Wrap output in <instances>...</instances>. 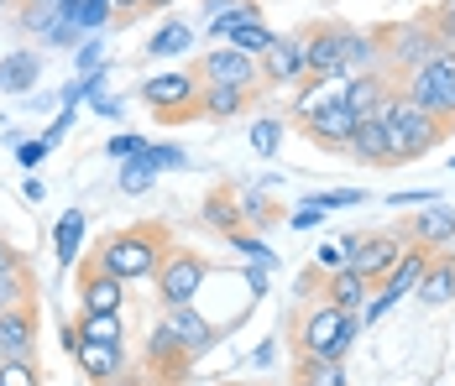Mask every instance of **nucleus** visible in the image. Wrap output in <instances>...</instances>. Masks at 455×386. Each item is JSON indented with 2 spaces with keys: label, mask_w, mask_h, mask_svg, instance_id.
I'll list each match as a JSON object with an SVG mask.
<instances>
[{
  "label": "nucleus",
  "mask_w": 455,
  "mask_h": 386,
  "mask_svg": "<svg viewBox=\"0 0 455 386\" xmlns=\"http://www.w3.org/2000/svg\"><path fill=\"white\" fill-rule=\"evenodd\" d=\"M0 386H43L37 360H0Z\"/></svg>",
  "instance_id": "72a5a7b5"
},
{
  "label": "nucleus",
  "mask_w": 455,
  "mask_h": 386,
  "mask_svg": "<svg viewBox=\"0 0 455 386\" xmlns=\"http://www.w3.org/2000/svg\"><path fill=\"white\" fill-rule=\"evenodd\" d=\"M356 335H362V313L319 303L315 313L304 319V329H299V355H309V360H346V350L356 344Z\"/></svg>",
  "instance_id": "39448f33"
},
{
  "label": "nucleus",
  "mask_w": 455,
  "mask_h": 386,
  "mask_svg": "<svg viewBox=\"0 0 455 386\" xmlns=\"http://www.w3.org/2000/svg\"><path fill=\"white\" fill-rule=\"evenodd\" d=\"M141 105L163 121V126H183V121H199V74L194 68H173V74H152V79H141Z\"/></svg>",
  "instance_id": "20e7f679"
},
{
  "label": "nucleus",
  "mask_w": 455,
  "mask_h": 386,
  "mask_svg": "<svg viewBox=\"0 0 455 386\" xmlns=\"http://www.w3.org/2000/svg\"><path fill=\"white\" fill-rule=\"evenodd\" d=\"M309 204H315V209H351V204H362V193H356V188H340V193H315Z\"/></svg>",
  "instance_id": "4c0bfd02"
},
{
  "label": "nucleus",
  "mask_w": 455,
  "mask_h": 386,
  "mask_svg": "<svg viewBox=\"0 0 455 386\" xmlns=\"http://www.w3.org/2000/svg\"><path fill=\"white\" fill-rule=\"evenodd\" d=\"M210 32L226 37L230 47H241V52H251V58H262V52L277 43V32L262 27V16H251V21H230V27H210Z\"/></svg>",
  "instance_id": "b1692460"
},
{
  "label": "nucleus",
  "mask_w": 455,
  "mask_h": 386,
  "mask_svg": "<svg viewBox=\"0 0 455 386\" xmlns=\"http://www.w3.org/2000/svg\"><path fill=\"white\" fill-rule=\"evenodd\" d=\"M277 146H283V121H257L251 126V152L257 157H273Z\"/></svg>",
  "instance_id": "f704fd0d"
},
{
  "label": "nucleus",
  "mask_w": 455,
  "mask_h": 386,
  "mask_svg": "<svg viewBox=\"0 0 455 386\" xmlns=\"http://www.w3.org/2000/svg\"><path fill=\"white\" fill-rule=\"evenodd\" d=\"M393 94V79L387 74H362V79H351V89H346V105L356 110V115H377V105Z\"/></svg>",
  "instance_id": "a878e982"
},
{
  "label": "nucleus",
  "mask_w": 455,
  "mask_h": 386,
  "mask_svg": "<svg viewBox=\"0 0 455 386\" xmlns=\"http://www.w3.org/2000/svg\"><path fill=\"white\" fill-rule=\"evenodd\" d=\"M27 5H58V0H27Z\"/></svg>",
  "instance_id": "de8ad7c7"
},
{
  "label": "nucleus",
  "mask_w": 455,
  "mask_h": 386,
  "mask_svg": "<svg viewBox=\"0 0 455 386\" xmlns=\"http://www.w3.org/2000/svg\"><path fill=\"white\" fill-rule=\"evenodd\" d=\"M409 240L424 246V251H445V246H455V209L451 204H429V209L409 225Z\"/></svg>",
  "instance_id": "aec40b11"
},
{
  "label": "nucleus",
  "mask_w": 455,
  "mask_h": 386,
  "mask_svg": "<svg viewBox=\"0 0 455 386\" xmlns=\"http://www.w3.org/2000/svg\"><path fill=\"white\" fill-rule=\"evenodd\" d=\"M319 219H324V209H315V204H304V209L293 215V230H315Z\"/></svg>",
  "instance_id": "79ce46f5"
},
{
  "label": "nucleus",
  "mask_w": 455,
  "mask_h": 386,
  "mask_svg": "<svg viewBox=\"0 0 455 386\" xmlns=\"http://www.w3.org/2000/svg\"><path fill=\"white\" fill-rule=\"evenodd\" d=\"M377 121H387V130H393V168L429 157V152L451 136V126H445V121L424 115V110H419V105H413L398 84H393V94L377 105Z\"/></svg>",
  "instance_id": "f03ea898"
},
{
  "label": "nucleus",
  "mask_w": 455,
  "mask_h": 386,
  "mask_svg": "<svg viewBox=\"0 0 455 386\" xmlns=\"http://www.w3.org/2000/svg\"><path fill=\"white\" fill-rule=\"evenodd\" d=\"M413 298L424 303V308H445V303H455V251H451V246L429 256L424 282L413 288Z\"/></svg>",
  "instance_id": "f3484780"
},
{
  "label": "nucleus",
  "mask_w": 455,
  "mask_h": 386,
  "mask_svg": "<svg viewBox=\"0 0 455 386\" xmlns=\"http://www.w3.org/2000/svg\"><path fill=\"white\" fill-rule=\"evenodd\" d=\"M11 308H32V272H27V261L0 272V313H11Z\"/></svg>",
  "instance_id": "c756f323"
},
{
  "label": "nucleus",
  "mask_w": 455,
  "mask_h": 386,
  "mask_svg": "<svg viewBox=\"0 0 455 386\" xmlns=\"http://www.w3.org/2000/svg\"><path fill=\"white\" fill-rule=\"evenodd\" d=\"M5 266H21V256H16V251H11V246L0 240V272H5Z\"/></svg>",
  "instance_id": "a18cd8bd"
},
{
  "label": "nucleus",
  "mask_w": 455,
  "mask_h": 386,
  "mask_svg": "<svg viewBox=\"0 0 455 386\" xmlns=\"http://www.w3.org/2000/svg\"><path fill=\"white\" fill-rule=\"evenodd\" d=\"M163 324L179 335V344L188 350V355H204V350H215V340H220V329H215V324H204V319L194 313V303L168 308V313H163Z\"/></svg>",
  "instance_id": "6ab92c4d"
},
{
  "label": "nucleus",
  "mask_w": 455,
  "mask_h": 386,
  "mask_svg": "<svg viewBox=\"0 0 455 386\" xmlns=\"http://www.w3.org/2000/svg\"><path fill=\"white\" fill-rule=\"evenodd\" d=\"M141 152H147V146H141L137 136H116V141H110V157H141Z\"/></svg>",
  "instance_id": "a19ab883"
},
{
  "label": "nucleus",
  "mask_w": 455,
  "mask_h": 386,
  "mask_svg": "<svg viewBox=\"0 0 455 386\" xmlns=\"http://www.w3.org/2000/svg\"><path fill=\"white\" fill-rule=\"evenodd\" d=\"M147 360H152V371H163V376H183L194 355L179 344V335H173L168 324H157V329H152V340H147Z\"/></svg>",
  "instance_id": "412c9836"
},
{
  "label": "nucleus",
  "mask_w": 455,
  "mask_h": 386,
  "mask_svg": "<svg viewBox=\"0 0 455 386\" xmlns=\"http://www.w3.org/2000/svg\"><path fill=\"white\" fill-rule=\"evenodd\" d=\"M126 308V282L94 272L90 261L79 266V313H121Z\"/></svg>",
  "instance_id": "ddd939ff"
},
{
  "label": "nucleus",
  "mask_w": 455,
  "mask_h": 386,
  "mask_svg": "<svg viewBox=\"0 0 455 386\" xmlns=\"http://www.w3.org/2000/svg\"><path fill=\"white\" fill-rule=\"evenodd\" d=\"M293 382L299 386H351L346 382V360H309V355H299Z\"/></svg>",
  "instance_id": "cd10ccee"
},
{
  "label": "nucleus",
  "mask_w": 455,
  "mask_h": 386,
  "mask_svg": "<svg viewBox=\"0 0 455 386\" xmlns=\"http://www.w3.org/2000/svg\"><path fill=\"white\" fill-rule=\"evenodd\" d=\"M37 52H11L5 63H0V89H11V94H27V89L37 84Z\"/></svg>",
  "instance_id": "c85d7f7f"
},
{
  "label": "nucleus",
  "mask_w": 455,
  "mask_h": 386,
  "mask_svg": "<svg viewBox=\"0 0 455 386\" xmlns=\"http://www.w3.org/2000/svg\"><path fill=\"white\" fill-rule=\"evenodd\" d=\"M94 63H100V47L84 43V47H79V68H94Z\"/></svg>",
  "instance_id": "c03bdc74"
},
{
  "label": "nucleus",
  "mask_w": 455,
  "mask_h": 386,
  "mask_svg": "<svg viewBox=\"0 0 455 386\" xmlns=\"http://www.w3.org/2000/svg\"><path fill=\"white\" fill-rule=\"evenodd\" d=\"M340 58H346V79L377 74V63H382V32H356V27H340Z\"/></svg>",
  "instance_id": "a211bd4d"
},
{
  "label": "nucleus",
  "mask_w": 455,
  "mask_h": 386,
  "mask_svg": "<svg viewBox=\"0 0 455 386\" xmlns=\"http://www.w3.org/2000/svg\"><path fill=\"white\" fill-rule=\"evenodd\" d=\"M204 277H210V261L199 256V251H188V246H173V251L163 256V266H157L152 282H157V293H163L168 308H183V303L199 298Z\"/></svg>",
  "instance_id": "0eeeda50"
},
{
  "label": "nucleus",
  "mask_w": 455,
  "mask_h": 386,
  "mask_svg": "<svg viewBox=\"0 0 455 386\" xmlns=\"http://www.w3.org/2000/svg\"><path fill=\"white\" fill-rule=\"evenodd\" d=\"M152 162H147V152H141V157H132V168L121 172V188H126V193H147V188H152Z\"/></svg>",
  "instance_id": "c9c22d12"
},
{
  "label": "nucleus",
  "mask_w": 455,
  "mask_h": 386,
  "mask_svg": "<svg viewBox=\"0 0 455 386\" xmlns=\"http://www.w3.org/2000/svg\"><path fill=\"white\" fill-rule=\"evenodd\" d=\"M194 74H199V84H230V89H251V94L262 89V63L230 43L215 47V52H199Z\"/></svg>",
  "instance_id": "6e6552de"
},
{
  "label": "nucleus",
  "mask_w": 455,
  "mask_h": 386,
  "mask_svg": "<svg viewBox=\"0 0 455 386\" xmlns=\"http://www.w3.org/2000/svg\"><path fill=\"white\" fill-rule=\"evenodd\" d=\"M168 5H173V0H147V11H168Z\"/></svg>",
  "instance_id": "49530a36"
},
{
  "label": "nucleus",
  "mask_w": 455,
  "mask_h": 386,
  "mask_svg": "<svg viewBox=\"0 0 455 386\" xmlns=\"http://www.w3.org/2000/svg\"><path fill=\"white\" fill-rule=\"evenodd\" d=\"M204 219H210L215 230L235 235V219H246V209L235 204V193H226V188H220V193H210V199H204Z\"/></svg>",
  "instance_id": "2f4dec72"
},
{
  "label": "nucleus",
  "mask_w": 455,
  "mask_h": 386,
  "mask_svg": "<svg viewBox=\"0 0 455 386\" xmlns=\"http://www.w3.org/2000/svg\"><path fill=\"white\" fill-rule=\"evenodd\" d=\"M299 37H304V63H309V79H346L340 27H335V21H315V27H304Z\"/></svg>",
  "instance_id": "9b49d317"
},
{
  "label": "nucleus",
  "mask_w": 455,
  "mask_h": 386,
  "mask_svg": "<svg viewBox=\"0 0 455 386\" xmlns=\"http://www.w3.org/2000/svg\"><path fill=\"white\" fill-rule=\"evenodd\" d=\"M16 157H21L27 168H32V162H43V157H47V141H27V146H21Z\"/></svg>",
  "instance_id": "37998d69"
},
{
  "label": "nucleus",
  "mask_w": 455,
  "mask_h": 386,
  "mask_svg": "<svg viewBox=\"0 0 455 386\" xmlns=\"http://www.w3.org/2000/svg\"><path fill=\"white\" fill-rule=\"evenodd\" d=\"M262 89H283V84H304L309 79V63H304V37H277L262 58Z\"/></svg>",
  "instance_id": "f8f14e48"
},
{
  "label": "nucleus",
  "mask_w": 455,
  "mask_h": 386,
  "mask_svg": "<svg viewBox=\"0 0 455 386\" xmlns=\"http://www.w3.org/2000/svg\"><path fill=\"white\" fill-rule=\"evenodd\" d=\"M147 162L152 168H183V152L179 146H147Z\"/></svg>",
  "instance_id": "58836bf2"
},
{
  "label": "nucleus",
  "mask_w": 455,
  "mask_h": 386,
  "mask_svg": "<svg viewBox=\"0 0 455 386\" xmlns=\"http://www.w3.org/2000/svg\"><path fill=\"white\" fill-rule=\"evenodd\" d=\"M168 251H173L168 225H126V230H110V235L94 246L90 266L132 288V282H152Z\"/></svg>",
  "instance_id": "f257e3e1"
},
{
  "label": "nucleus",
  "mask_w": 455,
  "mask_h": 386,
  "mask_svg": "<svg viewBox=\"0 0 455 386\" xmlns=\"http://www.w3.org/2000/svg\"><path fill=\"white\" fill-rule=\"evenodd\" d=\"M451 52H455V43H451Z\"/></svg>",
  "instance_id": "8fccbe9b"
},
{
  "label": "nucleus",
  "mask_w": 455,
  "mask_h": 386,
  "mask_svg": "<svg viewBox=\"0 0 455 386\" xmlns=\"http://www.w3.org/2000/svg\"><path fill=\"white\" fill-rule=\"evenodd\" d=\"M79 240H84V209H68L58 219V261L74 266L79 261Z\"/></svg>",
  "instance_id": "7c9ffc66"
},
{
  "label": "nucleus",
  "mask_w": 455,
  "mask_h": 386,
  "mask_svg": "<svg viewBox=\"0 0 455 386\" xmlns=\"http://www.w3.org/2000/svg\"><path fill=\"white\" fill-rule=\"evenodd\" d=\"M79 340L126 344V313H79Z\"/></svg>",
  "instance_id": "bb28decb"
},
{
  "label": "nucleus",
  "mask_w": 455,
  "mask_h": 386,
  "mask_svg": "<svg viewBox=\"0 0 455 386\" xmlns=\"http://www.w3.org/2000/svg\"><path fill=\"white\" fill-rule=\"evenodd\" d=\"M398 89L409 94L424 115H435V121L455 126V52H440L429 68H419V74L403 79Z\"/></svg>",
  "instance_id": "423d86ee"
},
{
  "label": "nucleus",
  "mask_w": 455,
  "mask_h": 386,
  "mask_svg": "<svg viewBox=\"0 0 455 386\" xmlns=\"http://www.w3.org/2000/svg\"><path fill=\"white\" fill-rule=\"evenodd\" d=\"M304 126V136L315 141L319 152H335V157H346L351 152V136H356V126H362V115L340 99V105H324V110H315L309 121H299Z\"/></svg>",
  "instance_id": "1a4fd4ad"
},
{
  "label": "nucleus",
  "mask_w": 455,
  "mask_h": 386,
  "mask_svg": "<svg viewBox=\"0 0 455 386\" xmlns=\"http://www.w3.org/2000/svg\"><path fill=\"white\" fill-rule=\"evenodd\" d=\"M116 5V21L126 27V21H137V16H147V0H110Z\"/></svg>",
  "instance_id": "ea45409f"
},
{
  "label": "nucleus",
  "mask_w": 455,
  "mask_h": 386,
  "mask_svg": "<svg viewBox=\"0 0 455 386\" xmlns=\"http://www.w3.org/2000/svg\"><path fill=\"white\" fill-rule=\"evenodd\" d=\"M351 162H362V168H393V130L387 121H377V115H366L356 136H351V152H346Z\"/></svg>",
  "instance_id": "2eb2a0df"
},
{
  "label": "nucleus",
  "mask_w": 455,
  "mask_h": 386,
  "mask_svg": "<svg viewBox=\"0 0 455 386\" xmlns=\"http://www.w3.org/2000/svg\"><path fill=\"white\" fill-rule=\"evenodd\" d=\"M74 360H79V371H84L94 386H110V382H121V371H126V344L79 340L74 344Z\"/></svg>",
  "instance_id": "4468645a"
},
{
  "label": "nucleus",
  "mask_w": 455,
  "mask_h": 386,
  "mask_svg": "<svg viewBox=\"0 0 455 386\" xmlns=\"http://www.w3.org/2000/svg\"><path fill=\"white\" fill-rule=\"evenodd\" d=\"M366 298H371V282H366L362 272H335V277H324V298L319 303H330V308H351V313H362Z\"/></svg>",
  "instance_id": "4be33fe9"
},
{
  "label": "nucleus",
  "mask_w": 455,
  "mask_h": 386,
  "mask_svg": "<svg viewBox=\"0 0 455 386\" xmlns=\"http://www.w3.org/2000/svg\"><path fill=\"white\" fill-rule=\"evenodd\" d=\"M351 261H346V251H340V240H330V246H319L315 251V272L319 277H335V272H346Z\"/></svg>",
  "instance_id": "e433bc0d"
},
{
  "label": "nucleus",
  "mask_w": 455,
  "mask_h": 386,
  "mask_svg": "<svg viewBox=\"0 0 455 386\" xmlns=\"http://www.w3.org/2000/svg\"><path fill=\"white\" fill-rule=\"evenodd\" d=\"M246 99H251V89L204 84V94H199V115H204V121H235V115L246 110Z\"/></svg>",
  "instance_id": "5701e85b"
},
{
  "label": "nucleus",
  "mask_w": 455,
  "mask_h": 386,
  "mask_svg": "<svg viewBox=\"0 0 455 386\" xmlns=\"http://www.w3.org/2000/svg\"><path fill=\"white\" fill-rule=\"evenodd\" d=\"M0 5H5V0H0Z\"/></svg>",
  "instance_id": "3c124183"
},
{
  "label": "nucleus",
  "mask_w": 455,
  "mask_h": 386,
  "mask_svg": "<svg viewBox=\"0 0 455 386\" xmlns=\"http://www.w3.org/2000/svg\"><path fill=\"white\" fill-rule=\"evenodd\" d=\"M403 251H409V235H393V230H382V235H366L362 251L351 256V272H362L371 288H382V282L393 277V266L403 261Z\"/></svg>",
  "instance_id": "9d476101"
},
{
  "label": "nucleus",
  "mask_w": 455,
  "mask_h": 386,
  "mask_svg": "<svg viewBox=\"0 0 455 386\" xmlns=\"http://www.w3.org/2000/svg\"><path fill=\"white\" fill-rule=\"evenodd\" d=\"M445 5H455V0H445Z\"/></svg>",
  "instance_id": "09e8293b"
},
{
  "label": "nucleus",
  "mask_w": 455,
  "mask_h": 386,
  "mask_svg": "<svg viewBox=\"0 0 455 386\" xmlns=\"http://www.w3.org/2000/svg\"><path fill=\"white\" fill-rule=\"evenodd\" d=\"M440 52H451V47L435 32V21H398V27L382 32V58L393 63V84H403L419 68H429Z\"/></svg>",
  "instance_id": "7ed1b4c3"
},
{
  "label": "nucleus",
  "mask_w": 455,
  "mask_h": 386,
  "mask_svg": "<svg viewBox=\"0 0 455 386\" xmlns=\"http://www.w3.org/2000/svg\"><path fill=\"white\" fill-rule=\"evenodd\" d=\"M346 89H351V79H304V94H299V105H293V121H309L324 105H340Z\"/></svg>",
  "instance_id": "393cba45"
},
{
  "label": "nucleus",
  "mask_w": 455,
  "mask_h": 386,
  "mask_svg": "<svg viewBox=\"0 0 455 386\" xmlns=\"http://www.w3.org/2000/svg\"><path fill=\"white\" fill-rule=\"evenodd\" d=\"M188 47H194V27H183V21H168V27H163V32L147 43V52H152V58H163V52H188Z\"/></svg>",
  "instance_id": "473e14b6"
},
{
  "label": "nucleus",
  "mask_w": 455,
  "mask_h": 386,
  "mask_svg": "<svg viewBox=\"0 0 455 386\" xmlns=\"http://www.w3.org/2000/svg\"><path fill=\"white\" fill-rule=\"evenodd\" d=\"M32 344H37V308L0 313V360H32Z\"/></svg>",
  "instance_id": "dca6fc26"
}]
</instances>
